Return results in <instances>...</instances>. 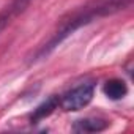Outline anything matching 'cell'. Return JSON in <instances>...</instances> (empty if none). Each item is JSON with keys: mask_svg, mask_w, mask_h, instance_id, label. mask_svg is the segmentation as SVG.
<instances>
[{"mask_svg": "<svg viewBox=\"0 0 134 134\" xmlns=\"http://www.w3.org/2000/svg\"><path fill=\"white\" fill-rule=\"evenodd\" d=\"M29 2H30V0H14L10 7H7V10L0 14V30H3L7 27V24H10L11 19L16 18L29 5Z\"/></svg>", "mask_w": 134, "mask_h": 134, "instance_id": "8992f818", "label": "cell"}, {"mask_svg": "<svg viewBox=\"0 0 134 134\" xmlns=\"http://www.w3.org/2000/svg\"><path fill=\"white\" fill-rule=\"evenodd\" d=\"M107 126H109L107 120L90 117V118L76 120L73 125V131H76V132H99V131H104Z\"/></svg>", "mask_w": 134, "mask_h": 134, "instance_id": "3957f363", "label": "cell"}, {"mask_svg": "<svg viewBox=\"0 0 134 134\" xmlns=\"http://www.w3.org/2000/svg\"><path fill=\"white\" fill-rule=\"evenodd\" d=\"M93 95H95V84L85 82L63 93L58 98V106L66 112H76L88 106L90 101L93 99Z\"/></svg>", "mask_w": 134, "mask_h": 134, "instance_id": "7a4b0ae2", "label": "cell"}, {"mask_svg": "<svg viewBox=\"0 0 134 134\" xmlns=\"http://www.w3.org/2000/svg\"><path fill=\"white\" fill-rule=\"evenodd\" d=\"M128 2L129 0H92V2H88L87 5L81 7L79 10L73 11L68 18H65L62 21L58 30L52 35V38L35 52V55L30 58V62L35 63L38 60L46 58L54 49H57L58 44H62L76 30H79L81 27L93 22L96 18L107 16V14H112V13H115L118 10H123L128 5Z\"/></svg>", "mask_w": 134, "mask_h": 134, "instance_id": "6da1fadb", "label": "cell"}, {"mask_svg": "<svg viewBox=\"0 0 134 134\" xmlns=\"http://www.w3.org/2000/svg\"><path fill=\"white\" fill-rule=\"evenodd\" d=\"M103 92H104V95H106L109 99L118 101V99H121V98L126 96V93H128V85H126V82L121 81V79H109V81L103 85Z\"/></svg>", "mask_w": 134, "mask_h": 134, "instance_id": "277c9868", "label": "cell"}, {"mask_svg": "<svg viewBox=\"0 0 134 134\" xmlns=\"http://www.w3.org/2000/svg\"><path fill=\"white\" fill-rule=\"evenodd\" d=\"M57 107H58V96H51V98H47L46 101H43V103L33 110V114H32V117H30L32 123H38V121L44 120V118L49 117Z\"/></svg>", "mask_w": 134, "mask_h": 134, "instance_id": "5b68a950", "label": "cell"}]
</instances>
